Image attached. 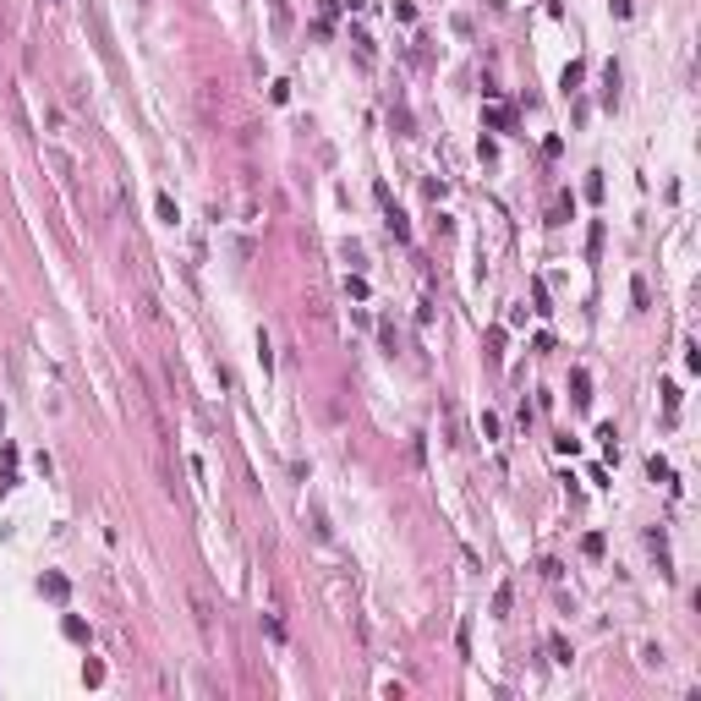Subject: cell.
Listing matches in <instances>:
<instances>
[{"label":"cell","instance_id":"30bf717a","mask_svg":"<svg viewBox=\"0 0 701 701\" xmlns=\"http://www.w3.org/2000/svg\"><path fill=\"white\" fill-rule=\"evenodd\" d=\"M351 44H356V55H362V61H373V39H367V33H362V28H356V33H351Z\"/></svg>","mask_w":701,"mask_h":701},{"label":"cell","instance_id":"ba28073f","mask_svg":"<svg viewBox=\"0 0 701 701\" xmlns=\"http://www.w3.org/2000/svg\"><path fill=\"white\" fill-rule=\"evenodd\" d=\"M61 630H66V635H72V641H88V624H82L77 614H66V624H61Z\"/></svg>","mask_w":701,"mask_h":701},{"label":"cell","instance_id":"6da1fadb","mask_svg":"<svg viewBox=\"0 0 701 701\" xmlns=\"http://www.w3.org/2000/svg\"><path fill=\"white\" fill-rule=\"evenodd\" d=\"M39 592H44V597H55V603H66V592H72V586H66V575H55V570H50V575H39Z\"/></svg>","mask_w":701,"mask_h":701},{"label":"cell","instance_id":"277c9868","mask_svg":"<svg viewBox=\"0 0 701 701\" xmlns=\"http://www.w3.org/2000/svg\"><path fill=\"white\" fill-rule=\"evenodd\" d=\"M390 121L400 126V137H411V110H405V104H394V110H390Z\"/></svg>","mask_w":701,"mask_h":701},{"label":"cell","instance_id":"3957f363","mask_svg":"<svg viewBox=\"0 0 701 701\" xmlns=\"http://www.w3.org/2000/svg\"><path fill=\"white\" fill-rule=\"evenodd\" d=\"M581 77H586V66H581V61H570V66H564V77H559V88H581Z\"/></svg>","mask_w":701,"mask_h":701},{"label":"cell","instance_id":"7c38bea8","mask_svg":"<svg viewBox=\"0 0 701 701\" xmlns=\"http://www.w3.org/2000/svg\"><path fill=\"white\" fill-rule=\"evenodd\" d=\"M0 428H6V405H0Z\"/></svg>","mask_w":701,"mask_h":701},{"label":"cell","instance_id":"8992f818","mask_svg":"<svg viewBox=\"0 0 701 701\" xmlns=\"http://www.w3.org/2000/svg\"><path fill=\"white\" fill-rule=\"evenodd\" d=\"M646 477H652V482H669V461H663V455H652V461H646Z\"/></svg>","mask_w":701,"mask_h":701},{"label":"cell","instance_id":"7a4b0ae2","mask_svg":"<svg viewBox=\"0 0 701 701\" xmlns=\"http://www.w3.org/2000/svg\"><path fill=\"white\" fill-rule=\"evenodd\" d=\"M570 390H575V405H592V378H586L581 367L570 373Z\"/></svg>","mask_w":701,"mask_h":701},{"label":"cell","instance_id":"52a82bcc","mask_svg":"<svg viewBox=\"0 0 701 701\" xmlns=\"http://www.w3.org/2000/svg\"><path fill=\"white\" fill-rule=\"evenodd\" d=\"M581 548H586V559H603V548H608V543H603L597 532H586V537H581Z\"/></svg>","mask_w":701,"mask_h":701},{"label":"cell","instance_id":"9c48e42d","mask_svg":"<svg viewBox=\"0 0 701 701\" xmlns=\"http://www.w3.org/2000/svg\"><path fill=\"white\" fill-rule=\"evenodd\" d=\"M390 231L400 236V241H411V225H405V214H400V209H390Z\"/></svg>","mask_w":701,"mask_h":701},{"label":"cell","instance_id":"5b68a950","mask_svg":"<svg viewBox=\"0 0 701 701\" xmlns=\"http://www.w3.org/2000/svg\"><path fill=\"white\" fill-rule=\"evenodd\" d=\"M154 209H159V220H170V225H175V198H170V192H159Z\"/></svg>","mask_w":701,"mask_h":701},{"label":"cell","instance_id":"8fae6325","mask_svg":"<svg viewBox=\"0 0 701 701\" xmlns=\"http://www.w3.org/2000/svg\"><path fill=\"white\" fill-rule=\"evenodd\" d=\"M488 126H499V132H504V126H510V110H504V104H493V110H488Z\"/></svg>","mask_w":701,"mask_h":701}]
</instances>
